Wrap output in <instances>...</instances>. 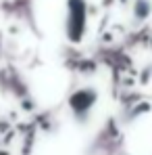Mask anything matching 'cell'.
I'll use <instances>...</instances> for the list:
<instances>
[{"label":"cell","instance_id":"cell-1","mask_svg":"<svg viewBox=\"0 0 152 155\" xmlns=\"http://www.w3.org/2000/svg\"><path fill=\"white\" fill-rule=\"evenodd\" d=\"M94 103H96V94L92 90H79V92H75L69 99V105H71V109L75 111L77 115H85L88 109H92Z\"/></svg>","mask_w":152,"mask_h":155}]
</instances>
